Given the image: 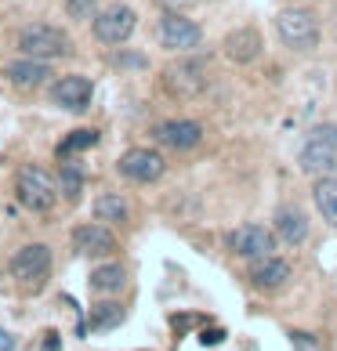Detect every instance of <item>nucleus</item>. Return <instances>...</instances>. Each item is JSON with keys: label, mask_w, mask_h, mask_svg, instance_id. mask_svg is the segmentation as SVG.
I'll return each mask as SVG.
<instances>
[{"label": "nucleus", "mask_w": 337, "mask_h": 351, "mask_svg": "<svg viewBox=\"0 0 337 351\" xmlns=\"http://www.w3.org/2000/svg\"><path fill=\"white\" fill-rule=\"evenodd\" d=\"M334 160H337V123H316L301 141L297 167L305 174H327Z\"/></svg>", "instance_id": "nucleus-3"}, {"label": "nucleus", "mask_w": 337, "mask_h": 351, "mask_svg": "<svg viewBox=\"0 0 337 351\" xmlns=\"http://www.w3.org/2000/svg\"><path fill=\"white\" fill-rule=\"evenodd\" d=\"M152 138H156L163 149L185 152V149H196V145H200L203 127H200L196 120H189V116H178V120H163V123L152 127Z\"/></svg>", "instance_id": "nucleus-11"}, {"label": "nucleus", "mask_w": 337, "mask_h": 351, "mask_svg": "<svg viewBox=\"0 0 337 351\" xmlns=\"http://www.w3.org/2000/svg\"><path fill=\"white\" fill-rule=\"evenodd\" d=\"M127 311L116 304V301H102L95 304V311H91V330H116L124 322Z\"/></svg>", "instance_id": "nucleus-21"}, {"label": "nucleus", "mask_w": 337, "mask_h": 351, "mask_svg": "<svg viewBox=\"0 0 337 351\" xmlns=\"http://www.w3.org/2000/svg\"><path fill=\"white\" fill-rule=\"evenodd\" d=\"M91 95H95V87H91L87 76H58L55 84H51V101H55L58 109H69V112H84L91 106Z\"/></svg>", "instance_id": "nucleus-12"}, {"label": "nucleus", "mask_w": 337, "mask_h": 351, "mask_svg": "<svg viewBox=\"0 0 337 351\" xmlns=\"http://www.w3.org/2000/svg\"><path fill=\"white\" fill-rule=\"evenodd\" d=\"M95 40L98 44H124L127 36L135 33V25H138V15H135V8H127V4H109V8H98L95 11Z\"/></svg>", "instance_id": "nucleus-5"}, {"label": "nucleus", "mask_w": 337, "mask_h": 351, "mask_svg": "<svg viewBox=\"0 0 337 351\" xmlns=\"http://www.w3.org/2000/svg\"><path fill=\"white\" fill-rule=\"evenodd\" d=\"M287 279H290V261H283V257L268 254V257L251 265V282L265 293H276L279 286H287Z\"/></svg>", "instance_id": "nucleus-14"}, {"label": "nucleus", "mask_w": 337, "mask_h": 351, "mask_svg": "<svg viewBox=\"0 0 337 351\" xmlns=\"http://www.w3.org/2000/svg\"><path fill=\"white\" fill-rule=\"evenodd\" d=\"M127 286V268L120 261H106L91 271V290L95 293H120Z\"/></svg>", "instance_id": "nucleus-18"}, {"label": "nucleus", "mask_w": 337, "mask_h": 351, "mask_svg": "<svg viewBox=\"0 0 337 351\" xmlns=\"http://www.w3.org/2000/svg\"><path fill=\"white\" fill-rule=\"evenodd\" d=\"M58 185H62V192H66L69 199H76V196H80V189H84V167L73 163V160H62Z\"/></svg>", "instance_id": "nucleus-23"}, {"label": "nucleus", "mask_w": 337, "mask_h": 351, "mask_svg": "<svg viewBox=\"0 0 337 351\" xmlns=\"http://www.w3.org/2000/svg\"><path fill=\"white\" fill-rule=\"evenodd\" d=\"M73 250L84 257H106L116 250V239L106 225H76L73 228Z\"/></svg>", "instance_id": "nucleus-13"}, {"label": "nucleus", "mask_w": 337, "mask_h": 351, "mask_svg": "<svg viewBox=\"0 0 337 351\" xmlns=\"http://www.w3.org/2000/svg\"><path fill=\"white\" fill-rule=\"evenodd\" d=\"M156 40L167 51H192L203 40V29L192 19L178 15V11H167V15H160V22H156Z\"/></svg>", "instance_id": "nucleus-6"}, {"label": "nucleus", "mask_w": 337, "mask_h": 351, "mask_svg": "<svg viewBox=\"0 0 337 351\" xmlns=\"http://www.w3.org/2000/svg\"><path fill=\"white\" fill-rule=\"evenodd\" d=\"M95 8H98V0H66V15H69L73 22L95 19Z\"/></svg>", "instance_id": "nucleus-24"}, {"label": "nucleus", "mask_w": 337, "mask_h": 351, "mask_svg": "<svg viewBox=\"0 0 337 351\" xmlns=\"http://www.w3.org/2000/svg\"><path fill=\"white\" fill-rule=\"evenodd\" d=\"M19 51L30 58H44V62H55L62 55H69V36L58 29V25H47V22H33L19 33Z\"/></svg>", "instance_id": "nucleus-4"}, {"label": "nucleus", "mask_w": 337, "mask_h": 351, "mask_svg": "<svg viewBox=\"0 0 337 351\" xmlns=\"http://www.w3.org/2000/svg\"><path fill=\"white\" fill-rule=\"evenodd\" d=\"M276 246V232H268L265 225H240L229 232V250L243 257V261H262Z\"/></svg>", "instance_id": "nucleus-7"}, {"label": "nucleus", "mask_w": 337, "mask_h": 351, "mask_svg": "<svg viewBox=\"0 0 337 351\" xmlns=\"http://www.w3.org/2000/svg\"><path fill=\"white\" fill-rule=\"evenodd\" d=\"M95 217L106 221V225H124L127 221V199L116 196V192H102L95 199Z\"/></svg>", "instance_id": "nucleus-20"}, {"label": "nucleus", "mask_w": 337, "mask_h": 351, "mask_svg": "<svg viewBox=\"0 0 337 351\" xmlns=\"http://www.w3.org/2000/svg\"><path fill=\"white\" fill-rule=\"evenodd\" d=\"M163 8H189V4H196V0H160Z\"/></svg>", "instance_id": "nucleus-30"}, {"label": "nucleus", "mask_w": 337, "mask_h": 351, "mask_svg": "<svg viewBox=\"0 0 337 351\" xmlns=\"http://www.w3.org/2000/svg\"><path fill=\"white\" fill-rule=\"evenodd\" d=\"M8 80L15 84V87H40L51 80V66L44 58H30V55H22L15 58L8 66Z\"/></svg>", "instance_id": "nucleus-17"}, {"label": "nucleus", "mask_w": 337, "mask_h": 351, "mask_svg": "<svg viewBox=\"0 0 337 351\" xmlns=\"http://www.w3.org/2000/svg\"><path fill=\"white\" fill-rule=\"evenodd\" d=\"M15 192H19V203L25 206V210H33V214H47L51 206H55L58 181L51 178V174L44 171V167L25 163V167H19V174H15Z\"/></svg>", "instance_id": "nucleus-2"}, {"label": "nucleus", "mask_w": 337, "mask_h": 351, "mask_svg": "<svg viewBox=\"0 0 337 351\" xmlns=\"http://www.w3.org/2000/svg\"><path fill=\"white\" fill-rule=\"evenodd\" d=\"M272 228H276V239L290 243V246H301L308 239V217L297 206H279L272 214Z\"/></svg>", "instance_id": "nucleus-16"}, {"label": "nucleus", "mask_w": 337, "mask_h": 351, "mask_svg": "<svg viewBox=\"0 0 337 351\" xmlns=\"http://www.w3.org/2000/svg\"><path fill=\"white\" fill-rule=\"evenodd\" d=\"M19 348V341H15V337H11L4 326H0V351H15Z\"/></svg>", "instance_id": "nucleus-28"}, {"label": "nucleus", "mask_w": 337, "mask_h": 351, "mask_svg": "<svg viewBox=\"0 0 337 351\" xmlns=\"http://www.w3.org/2000/svg\"><path fill=\"white\" fill-rule=\"evenodd\" d=\"M116 66L120 69H146V55H116Z\"/></svg>", "instance_id": "nucleus-25"}, {"label": "nucleus", "mask_w": 337, "mask_h": 351, "mask_svg": "<svg viewBox=\"0 0 337 351\" xmlns=\"http://www.w3.org/2000/svg\"><path fill=\"white\" fill-rule=\"evenodd\" d=\"M44 351H58V333H47L44 337Z\"/></svg>", "instance_id": "nucleus-29"}, {"label": "nucleus", "mask_w": 337, "mask_h": 351, "mask_svg": "<svg viewBox=\"0 0 337 351\" xmlns=\"http://www.w3.org/2000/svg\"><path fill=\"white\" fill-rule=\"evenodd\" d=\"M218 341H225V330H203L200 333V344H218Z\"/></svg>", "instance_id": "nucleus-27"}, {"label": "nucleus", "mask_w": 337, "mask_h": 351, "mask_svg": "<svg viewBox=\"0 0 337 351\" xmlns=\"http://www.w3.org/2000/svg\"><path fill=\"white\" fill-rule=\"evenodd\" d=\"M98 141V134L95 131H87V127H80V131H69L66 138L58 141V160H73V152H84V149H91Z\"/></svg>", "instance_id": "nucleus-22"}, {"label": "nucleus", "mask_w": 337, "mask_h": 351, "mask_svg": "<svg viewBox=\"0 0 337 351\" xmlns=\"http://www.w3.org/2000/svg\"><path fill=\"white\" fill-rule=\"evenodd\" d=\"M262 55V33L243 25V29H232L225 36V58L236 62V66H251V62Z\"/></svg>", "instance_id": "nucleus-15"}, {"label": "nucleus", "mask_w": 337, "mask_h": 351, "mask_svg": "<svg viewBox=\"0 0 337 351\" xmlns=\"http://www.w3.org/2000/svg\"><path fill=\"white\" fill-rule=\"evenodd\" d=\"M11 276H15L19 282L25 286H40L47 279V271H51V250L44 243H30V246H22V250L11 257Z\"/></svg>", "instance_id": "nucleus-9"}, {"label": "nucleus", "mask_w": 337, "mask_h": 351, "mask_svg": "<svg viewBox=\"0 0 337 351\" xmlns=\"http://www.w3.org/2000/svg\"><path fill=\"white\" fill-rule=\"evenodd\" d=\"M272 25H276V33H279V44L297 51V55L319 47V19L308 8H283Z\"/></svg>", "instance_id": "nucleus-1"}, {"label": "nucleus", "mask_w": 337, "mask_h": 351, "mask_svg": "<svg viewBox=\"0 0 337 351\" xmlns=\"http://www.w3.org/2000/svg\"><path fill=\"white\" fill-rule=\"evenodd\" d=\"M290 341L297 344V348H301V351H316V337H308V333H290Z\"/></svg>", "instance_id": "nucleus-26"}, {"label": "nucleus", "mask_w": 337, "mask_h": 351, "mask_svg": "<svg viewBox=\"0 0 337 351\" xmlns=\"http://www.w3.org/2000/svg\"><path fill=\"white\" fill-rule=\"evenodd\" d=\"M116 171H120L127 181H141V185H152V181L163 178V156L152 149H127L120 160H116Z\"/></svg>", "instance_id": "nucleus-10"}, {"label": "nucleus", "mask_w": 337, "mask_h": 351, "mask_svg": "<svg viewBox=\"0 0 337 351\" xmlns=\"http://www.w3.org/2000/svg\"><path fill=\"white\" fill-rule=\"evenodd\" d=\"M163 87L174 98H196L207 90V69L203 62H171L163 69Z\"/></svg>", "instance_id": "nucleus-8"}, {"label": "nucleus", "mask_w": 337, "mask_h": 351, "mask_svg": "<svg viewBox=\"0 0 337 351\" xmlns=\"http://www.w3.org/2000/svg\"><path fill=\"white\" fill-rule=\"evenodd\" d=\"M312 196H316V206H319L323 221L337 228V178H327V174H323V178L316 181Z\"/></svg>", "instance_id": "nucleus-19"}]
</instances>
